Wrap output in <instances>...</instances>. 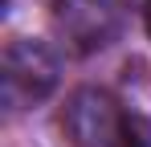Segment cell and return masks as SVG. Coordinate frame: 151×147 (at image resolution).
Wrapping results in <instances>:
<instances>
[{"instance_id":"cell-1","label":"cell","mask_w":151,"mask_h":147,"mask_svg":"<svg viewBox=\"0 0 151 147\" xmlns=\"http://www.w3.org/2000/svg\"><path fill=\"white\" fill-rule=\"evenodd\" d=\"M135 127H139V119L127 115L123 102L98 86L74 90L61 106V131L74 147H127Z\"/></svg>"},{"instance_id":"cell-2","label":"cell","mask_w":151,"mask_h":147,"mask_svg":"<svg viewBox=\"0 0 151 147\" xmlns=\"http://www.w3.org/2000/svg\"><path fill=\"white\" fill-rule=\"evenodd\" d=\"M57 78H61V61L45 41H37V37L8 41L4 61H0V90H4V102L12 110L45 102L57 90Z\"/></svg>"},{"instance_id":"cell-3","label":"cell","mask_w":151,"mask_h":147,"mask_svg":"<svg viewBox=\"0 0 151 147\" xmlns=\"http://www.w3.org/2000/svg\"><path fill=\"white\" fill-rule=\"evenodd\" d=\"M127 147H151V131H147V122L139 119V127H135V135L127 139Z\"/></svg>"},{"instance_id":"cell-4","label":"cell","mask_w":151,"mask_h":147,"mask_svg":"<svg viewBox=\"0 0 151 147\" xmlns=\"http://www.w3.org/2000/svg\"><path fill=\"white\" fill-rule=\"evenodd\" d=\"M143 21H147V33H151V0L143 4Z\"/></svg>"}]
</instances>
